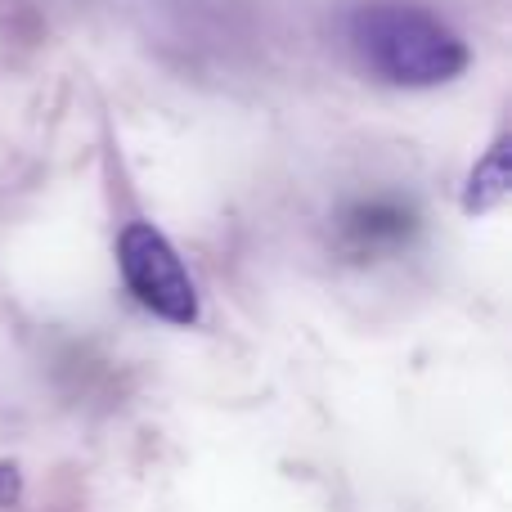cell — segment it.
I'll return each mask as SVG.
<instances>
[{
  "label": "cell",
  "mask_w": 512,
  "mask_h": 512,
  "mask_svg": "<svg viewBox=\"0 0 512 512\" xmlns=\"http://www.w3.org/2000/svg\"><path fill=\"white\" fill-rule=\"evenodd\" d=\"M360 59L391 86H441L468 68V45L436 14L405 0H373L351 18Z\"/></svg>",
  "instance_id": "1"
},
{
  "label": "cell",
  "mask_w": 512,
  "mask_h": 512,
  "mask_svg": "<svg viewBox=\"0 0 512 512\" xmlns=\"http://www.w3.org/2000/svg\"><path fill=\"white\" fill-rule=\"evenodd\" d=\"M117 265H122V279L135 292V301L149 306L158 319H167V324H194L198 319L194 279L180 265L176 248L153 225H126L117 239Z\"/></svg>",
  "instance_id": "2"
},
{
  "label": "cell",
  "mask_w": 512,
  "mask_h": 512,
  "mask_svg": "<svg viewBox=\"0 0 512 512\" xmlns=\"http://www.w3.org/2000/svg\"><path fill=\"white\" fill-rule=\"evenodd\" d=\"M414 230H418L414 207L396 203V198H369V203L346 207V216H342V239L351 243L355 252L396 248V243H405Z\"/></svg>",
  "instance_id": "3"
},
{
  "label": "cell",
  "mask_w": 512,
  "mask_h": 512,
  "mask_svg": "<svg viewBox=\"0 0 512 512\" xmlns=\"http://www.w3.org/2000/svg\"><path fill=\"white\" fill-rule=\"evenodd\" d=\"M508 185H512V176H508V140H495V149H490L486 158L477 162V171H472L468 194H463V207H468V212H490V207L508 194Z\"/></svg>",
  "instance_id": "4"
},
{
  "label": "cell",
  "mask_w": 512,
  "mask_h": 512,
  "mask_svg": "<svg viewBox=\"0 0 512 512\" xmlns=\"http://www.w3.org/2000/svg\"><path fill=\"white\" fill-rule=\"evenodd\" d=\"M14 499H18V477H14V468L0 463V504H14Z\"/></svg>",
  "instance_id": "5"
}]
</instances>
